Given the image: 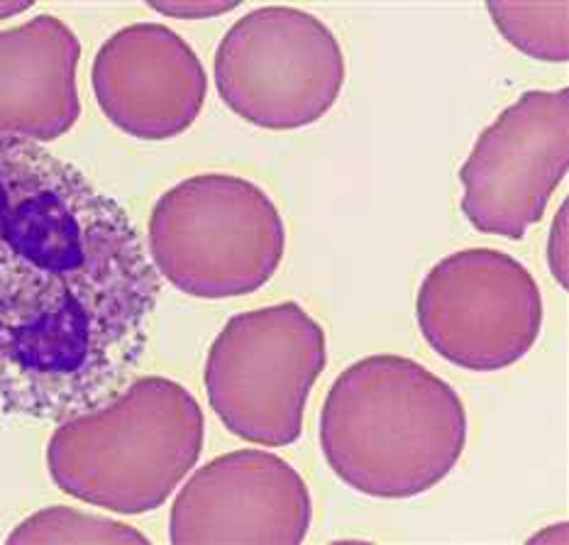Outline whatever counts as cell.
<instances>
[{
    "label": "cell",
    "mask_w": 569,
    "mask_h": 545,
    "mask_svg": "<svg viewBox=\"0 0 569 545\" xmlns=\"http://www.w3.org/2000/svg\"><path fill=\"white\" fill-rule=\"evenodd\" d=\"M287 230L257 184L201 175L159 196L150 218V259L159 277L196 299L252 294L277 275Z\"/></svg>",
    "instance_id": "obj_4"
},
{
    "label": "cell",
    "mask_w": 569,
    "mask_h": 545,
    "mask_svg": "<svg viewBox=\"0 0 569 545\" xmlns=\"http://www.w3.org/2000/svg\"><path fill=\"white\" fill-rule=\"evenodd\" d=\"M567 167L569 89L528 91L479 135L462 165V214L481 232L523 240Z\"/></svg>",
    "instance_id": "obj_8"
},
{
    "label": "cell",
    "mask_w": 569,
    "mask_h": 545,
    "mask_svg": "<svg viewBox=\"0 0 569 545\" xmlns=\"http://www.w3.org/2000/svg\"><path fill=\"white\" fill-rule=\"evenodd\" d=\"M487 10L506 42L523 54L555 65L569 59L567 3H489Z\"/></svg>",
    "instance_id": "obj_12"
},
{
    "label": "cell",
    "mask_w": 569,
    "mask_h": 545,
    "mask_svg": "<svg viewBox=\"0 0 569 545\" xmlns=\"http://www.w3.org/2000/svg\"><path fill=\"white\" fill-rule=\"evenodd\" d=\"M326 360L323 328L296 301L238 314L208 350V404L232 436L283 448L301 438Z\"/></svg>",
    "instance_id": "obj_5"
},
{
    "label": "cell",
    "mask_w": 569,
    "mask_h": 545,
    "mask_svg": "<svg viewBox=\"0 0 569 545\" xmlns=\"http://www.w3.org/2000/svg\"><path fill=\"white\" fill-rule=\"evenodd\" d=\"M10 543H147L132 526L103 516L79 514L69 506H49L16 528Z\"/></svg>",
    "instance_id": "obj_13"
},
{
    "label": "cell",
    "mask_w": 569,
    "mask_h": 545,
    "mask_svg": "<svg viewBox=\"0 0 569 545\" xmlns=\"http://www.w3.org/2000/svg\"><path fill=\"white\" fill-rule=\"evenodd\" d=\"M416 316L426 343L442 360L469 371H499L523 360L536 345L542 296L518 259L472 247L428 271Z\"/></svg>",
    "instance_id": "obj_7"
},
{
    "label": "cell",
    "mask_w": 569,
    "mask_h": 545,
    "mask_svg": "<svg viewBox=\"0 0 569 545\" xmlns=\"http://www.w3.org/2000/svg\"><path fill=\"white\" fill-rule=\"evenodd\" d=\"M567 204L560 206L558 216L550 228V240H548V265L552 277L558 279L562 289H569V242H567Z\"/></svg>",
    "instance_id": "obj_14"
},
{
    "label": "cell",
    "mask_w": 569,
    "mask_h": 545,
    "mask_svg": "<svg viewBox=\"0 0 569 545\" xmlns=\"http://www.w3.org/2000/svg\"><path fill=\"white\" fill-rule=\"evenodd\" d=\"M81 44L54 16L0 32V138L49 142L81 116Z\"/></svg>",
    "instance_id": "obj_11"
},
{
    "label": "cell",
    "mask_w": 569,
    "mask_h": 545,
    "mask_svg": "<svg viewBox=\"0 0 569 545\" xmlns=\"http://www.w3.org/2000/svg\"><path fill=\"white\" fill-rule=\"evenodd\" d=\"M91 83L106 118L138 140H169L191 128L208 91L201 59L159 22L108 37L93 59Z\"/></svg>",
    "instance_id": "obj_10"
},
{
    "label": "cell",
    "mask_w": 569,
    "mask_h": 545,
    "mask_svg": "<svg viewBox=\"0 0 569 545\" xmlns=\"http://www.w3.org/2000/svg\"><path fill=\"white\" fill-rule=\"evenodd\" d=\"M150 8L169 18L203 20V18L222 16V12H230L238 8V3H150Z\"/></svg>",
    "instance_id": "obj_15"
},
{
    "label": "cell",
    "mask_w": 569,
    "mask_h": 545,
    "mask_svg": "<svg viewBox=\"0 0 569 545\" xmlns=\"http://www.w3.org/2000/svg\"><path fill=\"white\" fill-rule=\"evenodd\" d=\"M345 83L338 37L299 8L247 12L216 52V86L232 113L267 130L313 126L336 106Z\"/></svg>",
    "instance_id": "obj_6"
},
{
    "label": "cell",
    "mask_w": 569,
    "mask_h": 545,
    "mask_svg": "<svg viewBox=\"0 0 569 545\" xmlns=\"http://www.w3.org/2000/svg\"><path fill=\"white\" fill-rule=\"evenodd\" d=\"M206 418L187 387L164 377L128 384L113 402L61 420L47 448L54 485L116 514L159 509L203 448Z\"/></svg>",
    "instance_id": "obj_3"
},
{
    "label": "cell",
    "mask_w": 569,
    "mask_h": 545,
    "mask_svg": "<svg viewBox=\"0 0 569 545\" xmlns=\"http://www.w3.org/2000/svg\"><path fill=\"white\" fill-rule=\"evenodd\" d=\"M313 499L303 477L267 450L216 457L183 485L169 516V541L303 543Z\"/></svg>",
    "instance_id": "obj_9"
},
{
    "label": "cell",
    "mask_w": 569,
    "mask_h": 545,
    "mask_svg": "<svg viewBox=\"0 0 569 545\" xmlns=\"http://www.w3.org/2000/svg\"><path fill=\"white\" fill-rule=\"evenodd\" d=\"M467 445V412L448 382L401 355H372L332 384L320 448L350 489L411 499L448 477Z\"/></svg>",
    "instance_id": "obj_2"
},
{
    "label": "cell",
    "mask_w": 569,
    "mask_h": 545,
    "mask_svg": "<svg viewBox=\"0 0 569 545\" xmlns=\"http://www.w3.org/2000/svg\"><path fill=\"white\" fill-rule=\"evenodd\" d=\"M162 277L113 196L40 142L0 138V408L113 402L142 363Z\"/></svg>",
    "instance_id": "obj_1"
}]
</instances>
